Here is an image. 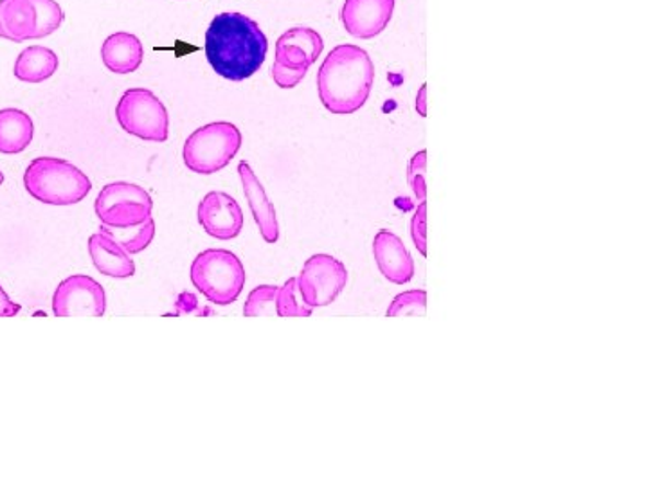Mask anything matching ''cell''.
<instances>
[{"label": "cell", "instance_id": "7a4b0ae2", "mask_svg": "<svg viewBox=\"0 0 648 486\" xmlns=\"http://www.w3.org/2000/svg\"><path fill=\"white\" fill-rule=\"evenodd\" d=\"M375 81V66L359 46L343 44L329 51L317 72V92L326 111L350 116L364 107Z\"/></svg>", "mask_w": 648, "mask_h": 486}, {"label": "cell", "instance_id": "6da1fadb", "mask_svg": "<svg viewBox=\"0 0 648 486\" xmlns=\"http://www.w3.org/2000/svg\"><path fill=\"white\" fill-rule=\"evenodd\" d=\"M269 40L258 24L242 13H220L206 31V58L218 77L243 81L262 69Z\"/></svg>", "mask_w": 648, "mask_h": 486}, {"label": "cell", "instance_id": "484cf974", "mask_svg": "<svg viewBox=\"0 0 648 486\" xmlns=\"http://www.w3.org/2000/svg\"><path fill=\"white\" fill-rule=\"evenodd\" d=\"M426 166L427 152L426 150H420V152L413 155L409 162V170H407V183H409L410 189L415 193V198L418 202H426Z\"/></svg>", "mask_w": 648, "mask_h": 486}, {"label": "cell", "instance_id": "8fae6325", "mask_svg": "<svg viewBox=\"0 0 648 486\" xmlns=\"http://www.w3.org/2000/svg\"><path fill=\"white\" fill-rule=\"evenodd\" d=\"M393 11L395 0H346L340 21L355 38L370 40L387 27Z\"/></svg>", "mask_w": 648, "mask_h": 486}, {"label": "cell", "instance_id": "ba28073f", "mask_svg": "<svg viewBox=\"0 0 648 486\" xmlns=\"http://www.w3.org/2000/svg\"><path fill=\"white\" fill-rule=\"evenodd\" d=\"M298 292L310 309L334 303L348 284V269L332 254H314L304 262L298 278Z\"/></svg>", "mask_w": 648, "mask_h": 486}, {"label": "cell", "instance_id": "277c9868", "mask_svg": "<svg viewBox=\"0 0 648 486\" xmlns=\"http://www.w3.org/2000/svg\"><path fill=\"white\" fill-rule=\"evenodd\" d=\"M189 278L209 303L228 306L242 296L247 274L242 259L228 248H206L193 259Z\"/></svg>", "mask_w": 648, "mask_h": 486}, {"label": "cell", "instance_id": "52a82bcc", "mask_svg": "<svg viewBox=\"0 0 648 486\" xmlns=\"http://www.w3.org/2000/svg\"><path fill=\"white\" fill-rule=\"evenodd\" d=\"M153 200L147 189L137 184H107L97 195L94 211L100 222L108 228H132L152 218Z\"/></svg>", "mask_w": 648, "mask_h": 486}, {"label": "cell", "instance_id": "ffe728a7", "mask_svg": "<svg viewBox=\"0 0 648 486\" xmlns=\"http://www.w3.org/2000/svg\"><path fill=\"white\" fill-rule=\"evenodd\" d=\"M298 279L290 278L285 281L284 287H279L278 298H276V315L279 317H310L314 309L309 304L298 301Z\"/></svg>", "mask_w": 648, "mask_h": 486}, {"label": "cell", "instance_id": "ac0fdd59", "mask_svg": "<svg viewBox=\"0 0 648 486\" xmlns=\"http://www.w3.org/2000/svg\"><path fill=\"white\" fill-rule=\"evenodd\" d=\"M58 66H60V61L53 49L31 46L16 56L13 72H15L16 80L26 81V83H42L58 71Z\"/></svg>", "mask_w": 648, "mask_h": 486}, {"label": "cell", "instance_id": "83f0119b", "mask_svg": "<svg viewBox=\"0 0 648 486\" xmlns=\"http://www.w3.org/2000/svg\"><path fill=\"white\" fill-rule=\"evenodd\" d=\"M304 77H306V72L294 71V69H289V67H284L278 61H274L273 80L281 89H294Z\"/></svg>", "mask_w": 648, "mask_h": 486}, {"label": "cell", "instance_id": "d4e9b609", "mask_svg": "<svg viewBox=\"0 0 648 486\" xmlns=\"http://www.w3.org/2000/svg\"><path fill=\"white\" fill-rule=\"evenodd\" d=\"M276 61L281 63L284 67L294 69V71L309 72L312 61H310L309 55L290 42L281 40L278 38L276 42Z\"/></svg>", "mask_w": 648, "mask_h": 486}, {"label": "cell", "instance_id": "5bb4252c", "mask_svg": "<svg viewBox=\"0 0 648 486\" xmlns=\"http://www.w3.org/2000/svg\"><path fill=\"white\" fill-rule=\"evenodd\" d=\"M89 254L94 267L108 278L127 279L136 274V264L130 254L102 231L89 239Z\"/></svg>", "mask_w": 648, "mask_h": 486}, {"label": "cell", "instance_id": "8992f818", "mask_svg": "<svg viewBox=\"0 0 648 486\" xmlns=\"http://www.w3.org/2000/svg\"><path fill=\"white\" fill-rule=\"evenodd\" d=\"M119 127L142 141L164 142L170 136V116L164 103L148 89H128L117 102Z\"/></svg>", "mask_w": 648, "mask_h": 486}, {"label": "cell", "instance_id": "f1b7e54d", "mask_svg": "<svg viewBox=\"0 0 648 486\" xmlns=\"http://www.w3.org/2000/svg\"><path fill=\"white\" fill-rule=\"evenodd\" d=\"M21 310V304L13 303L10 296L5 294V290L2 289V285H0V317H15Z\"/></svg>", "mask_w": 648, "mask_h": 486}, {"label": "cell", "instance_id": "d6986e66", "mask_svg": "<svg viewBox=\"0 0 648 486\" xmlns=\"http://www.w3.org/2000/svg\"><path fill=\"white\" fill-rule=\"evenodd\" d=\"M102 233L108 234L112 240H116L130 256L139 254L144 248L150 247V243L155 239V220L153 217L141 225H132V228H108L103 225L100 228Z\"/></svg>", "mask_w": 648, "mask_h": 486}, {"label": "cell", "instance_id": "603a6c76", "mask_svg": "<svg viewBox=\"0 0 648 486\" xmlns=\"http://www.w3.org/2000/svg\"><path fill=\"white\" fill-rule=\"evenodd\" d=\"M33 4H35L36 15H38L36 38H46V36L53 35L66 19L60 4L56 0H33Z\"/></svg>", "mask_w": 648, "mask_h": 486}, {"label": "cell", "instance_id": "44dd1931", "mask_svg": "<svg viewBox=\"0 0 648 486\" xmlns=\"http://www.w3.org/2000/svg\"><path fill=\"white\" fill-rule=\"evenodd\" d=\"M279 287L276 285H259L247 296L243 304L245 317H264V315L276 314V298Z\"/></svg>", "mask_w": 648, "mask_h": 486}, {"label": "cell", "instance_id": "4316f807", "mask_svg": "<svg viewBox=\"0 0 648 486\" xmlns=\"http://www.w3.org/2000/svg\"><path fill=\"white\" fill-rule=\"evenodd\" d=\"M410 239L421 256H427V204L420 202L410 220Z\"/></svg>", "mask_w": 648, "mask_h": 486}, {"label": "cell", "instance_id": "4fadbf2b", "mask_svg": "<svg viewBox=\"0 0 648 486\" xmlns=\"http://www.w3.org/2000/svg\"><path fill=\"white\" fill-rule=\"evenodd\" d=\"M240 181H242L243 195L247 198L248 208L253 213L254 222L258 225L262 239L267 243H276L279 240V223L276 217V209L265 192L264 184L259 183L253 167L248 162L242 161L239 164Z\"/></svg>", "mask_w": 648, "mask_h": 486}, {"label": "cell", "instance_id": "7402d4cb", "mask_svg": "<svg viewBox=\"0 0 648 486\" xmlns=\"http://www.w3.org/2000/svg\"><path fill=\"white\" fill-rule=\"evenodd\" d=\"M427 310V292L426 290L416 289L407 290L402 294L395 296L391 301L390 306L385 310L387 317H409V315H426Z\"/></svg>", "mask_w": 648, "mask_h": 486}, {"label": "cell", "instance_id": "3957f363", "mask_svg": "<svg viewBox=\"0 0 648 486\" xmlns=\"http://www.w3.org/2000/svg\"><path fill=\"white\" fill-rule=\"evenodd\" d=\"M24 186L31 197L49 206H72L91 193V178L72 162L58 158H38L24 173Z\"/></svg>", "mask_w": 648, "mask_h": 486}, {"label": "cell", "instance_id": "30bf717a", "mask_svg": "<svg viewBox=\"0 0 648 486\" xmlns=\"http://www.w3.org/2000/svg\"><path fill=\"white\" fill-rule=\"evenodd\" d=\"M197 217L204 231L213 239L228 242L242 233V208L228 193L209 192L198 204Z\"/></svg>", "mask_w": 648, "mask_h": 486}, {"label": "cell", "instance_id": "cb8c5ba5", "mask_svg": "<svg viewBox=\"0 0 648 486\" xmlns=\"http://www.w3.org/2000/svg\"><path fill=\"white\" fill-rule=\"evenodd\" d=\"M279 38L301 47V49L309 55L312 63H315L317 58L323 55V36H321L317 31L310 30V27H292V30L287 31V33H284Z\"/></svg>", "mask_w": 648, "mask_h": 486}, {"label": "cell", "instance_id": "7c38bea8", "mask_svg": "<svg viewBox=\"0 0 648 486\" xmlns=\"http://www.w3.org/2000/svg\"><path fill=\"white\" fill-rule=\"evenodd\" d=\"M373 256L380 274L390 284L405 285L415 278V259L398 234L380 229L373 239Z\"/></svg>", "mask_w": 648, "mask_h": 486}, {"label": "cell", "instance_id": "2e32d148", "mask_svg": "<svg viewBox=\"0 0 648 486\" xmlns=\"http://www.w3.org/2000/svg\"><path fill=\"white\" fill-rule=\"evenodd\" d=\"M102 60L108 71L116 74H130L141 67L144 49L136 35L121 31L103 42Z\"/></svg>", "mask_w": 648, "mask_h": 486}, {"label": "cell", "instance_id": "9a60e30c", "mask_svg": "<svg viewBox=\"0 0 648 486\" xmlns=\"http://www.w3.org/2000/svg\"><path fill=\"white\" fill-rule=\"evenodd\" d=\"M38 15L33 0H0V38L21 42L35 40Z\"/></svg>", "mask_w": 648, "mask_h": 486}, {"label": "cell", "instance_id": "4dcf8cb0", "mask_svg": "<svg viewBox=\"0 0 648 486\" xmlns=\"http://www.w3.org/2000/svg\"><path fill=\"white\" fill-rule=\"evenodd\" d=\"M4 183V173L0 172V184Z\"/></svg>", "mask_w": 648, "mask_h": 486}, {"label": "cell", "instance_id": "f546056e", "mask_svg": "<svg viewBox=\"0 0 648 486\" xmlns=\"http://www.w3.org/2000/svg\"><path fill=\"white\" fill-rule=\"evenodd\" d=\"M416 111L420 114L421 117L427 116V85L424 83L421 85L420 91H418V96H416Z\"/></svg>", "mask_w": 648, "mask_h": 486}, {"label": "cell", "instance_id": "e0dca14e", "mask_svg": "<svg viewBox=\"0 0 648 486\" xmlns=\"http://www.w3.org/2000/svg\"><path fill=\"white\" fill-rule=\"evenodd\" d=\"M35 136V125L26 112L19 108L0 111V153L13 155L30 147Z\"/></svg>", "mask_w": 648, "mask_h": 486}, {"label": "cell", "instance_id": "5b68a950", "mask_svg": "<svg viewBox=\"0 0 648 486\" xmlns=\"http://www.w3.org/2000/svg\"><path fill=\"white\" fill-rule=\"evenodd\" d=\"M242 141V132L233 123H209L184 142V164L198 175H213L236 158Z\"/></svg>", "mask_w": 648, "mask_h": 486}, {"label": "cell", "instance_id": "9c48e42d", "mask_svg": "<svg viewBox=\"0 0 648 486\" xmlns=\"http://www.w3.org/2000/svg\"><path fill=\"white\" fill-rule=\"evenodd\" d=\"M105 312V289L86 274H72L56 287L53 294V314L56 317H103Z\"/></svg>", "mask_w": 648, "mask_h": 486}]
</instances>
